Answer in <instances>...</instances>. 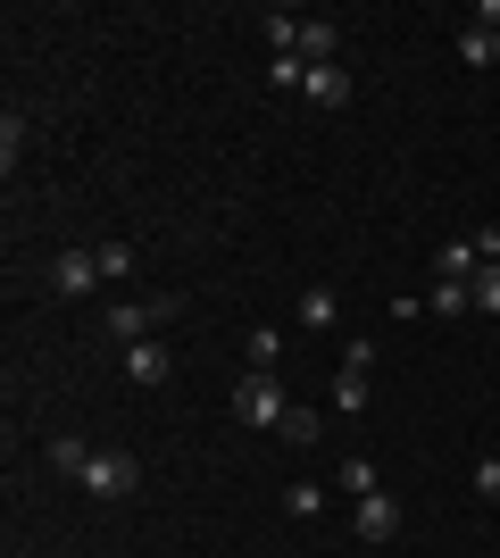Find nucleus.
Here are the masks:
<instances>
[{
  "label": "nucleus",
  "mask_w": 500,
  "mask_h": 558,
  "mask_svg": "<svg viewBox=\"0 0 500 558\" xmlns=\"http://www.w3.org/2000/svg\"><path fill=\"white\" fill-rule=\"evenodd\" d=\"M175 308H184V292H150V301H118L109 317H100V326H109V342L134 350V342H150V333H159Z\"/></svg>",
  "instance_id": "nucleus-1"
},
{
  "label": "nucleus",
  "mask_w": 500,
  "mask_h": 558,
  "mask_svg": "<svg viewBox=\"0 0 500 558\" xmlns=\"http://www.w3.org/2000/svg\"><path fill=\"white\" fill-rule=\"evenodd\" d=\"M75 484L93 492V500H125V492H143V459H134V450H93Z\"/></svg>",
  "instance_id": "nucleus-2"
},
{
  "label": "nucleus",
  "mask_w": 500,
  "mask_h": 558,
  "mask_svg": "<svg viewBox=\"0 0 500 558\" xmlns=\"http://www.w3.org/2000/svg\"><path fill=\"white\" fill-rule=\"evenodd\" d=\"M284 409H292V400H284L276 375H242V384H234V417L242 425H284Z\"/></svg>",
  "instance_id": "nucleus-3"
},
{
  "label": "nucleus",
  "mask_w": 500,
  "mask_h": 558,
  "mask_svg": "<svg viewBox=\"0 0 500 558\" xmlns=\"http://www.w3.org/2000/svg\"><path fill=\"white\" fill-rule=\"evenodd\" d=\"M351 525H358V542H392L401 534V500H392V492H367V500H351Z\"/></svg>",
  "instance_id": "nucleus-4"
},
{
  "label": "nucleus",
  "mask_w": 500,
  "mask_h": 558,
  "mask_svg": "<svg viewBox=\"0 0 500 558\" xmlns=\"http://www.w3.org/2000/svg\"><path fill=\"white\" fill-rule=\"evenodd\" d=\"M50 292H68V301L100 292V258L93 251H59V258H50Z\"/></svg>",
  "instance_id": "nucleus-5"
},
{
  "label": "nucleus",
  "mask_w": 500,
  "mask_h": 558,
  "mask_svg": "<svg viewBox=\"0 0 500 558\" xmlns=\"http://www.w3.org/2000/svg\"><path fill=\"white\" fill-rule=\"evenodd\" d=\"M167 375H175V359H167V350H159V333H150V342H134V350H125V384H143V392H159Z\"/></svg>",
  "instance_id": "nucleus-6"
},
{
  "label": "nucleus",
  "mask_w": 500,
  "mask_h": 558,
  "mask_svg": "<svg viewBox=\"0 0 500 558\" xmlns=\"http://www.w3.org/2000/svg\"><path fill=\"white\" fill-rule=\"evenodd\" d=\"M301 100H309V109H342V100H351V75H342V68H309Z\"/></svg>",
  "instance_id": "nucleus-7"
},
{
  "label": "nucleus",
  "mask_w": 500,
  "mask_h": 558,
  "mask_svg": "<svg viewBox=\"0 0 500 558\" xmlns=\"http://www.w3.org/2000/svg\"><path fill=\"white\" fill-rule=\"evenodd\" d=\"M242 359H251V375H276V359H284V333H276V326H251V333H242Z\"/></svg>",
  "instance_id": "nucleus-8"
},
{
  "label": "nucleus",
  "mask_w": 500,
  "mask_h": 558,
  "mask_svg": "<svg viewBox=\"0 0 500 558\" xmlns=\"http://www.w3.org/2000/svg\"><path fill=\"white\" fill-rule=\"evenodd\" d=\"M426 308H434V317H476V283H442V276H434Z\"/></svg>",
  "instance_id": "nucleus-9"
},
{
  "label": "nucleus",
  "mask_w": 500,
  "mask_h": 558,
  "mask_svg": "<svg viewBox=\"0 0 500 558\" xmlns=\"http://www.w3.org/2000/svg\"><path fill=\"white\" fill-rule=\"evenodd\" d=\"M476 267H484L476 242H442V258H434V276H442V283H476Z\"/></svg>",
  "instance_id": "nucleus-10"
},
{
  "label": "nucleus",
  "mask_w": 500,
  "mask_h": 558,
  "mask_svg": "<svg viewBox=\"0 0 500 558\" xmlns=\"http://www.w3.org/2000/svg\"><path fill=\"white\" fill-rule=\"evenodd\" d=\"M459 59H467V68H492V59H500V34H492V25H467V34H459Z\"/></svg>",
  "instance_id": "nucleus-11"
},
{
  "label": "nucleus",
  "mask_w": 500,
  "mask_h": 558,
  "mask_svg": "<svg viewBox=\"0 0 500 558\" xmlns=\"http://www.w3.org/2000/svg\"><path fill=\"white\" fill-rule=\"evenodd\" d=\"M100 283H125V276H134V242H100Z\"/></svg>",
  "instance_id": "nucleus-12"
},
{
  "label": "nucleus",
  "mask_w": 500,
  "mask_h": 558,
  "mask_svg": "<svg viewBox=\"0 0 500 558\" xmlns=\"http://www.w3.org/2000/svg\"><path fill=\"white\" fill-rule=\"evenodd\" d=\"M333 308H342V301H333L326 283H317V292H301V326H309V333H326V326H333Z\"/></svg>",
  "instance_id": "nucleus-13"
},
{
  "label": "nucleus",
  "mask_w": 500,
  "mask_h": 558,
  "mask_svg": "<svg viewBox=\"0 0 500 558\" xmlns=\"http://www.w3.org/2000/svg\"><path fill=\"white\" fill-rule=\"evenodd\" d=\"M333 409H367V375H351V367H333Z\"/></svg>",
  "instance_id": "nucleus-14"
},
{
  "label": "nucleus",
  "mask_w": 500,
  "mask_h": 558,
  "mask_svg": "<svg viewBox=\"0 0 500 558\" xmlns=\"http://www.w3.org/2000/svg\"><path fill=\"white\" fill-rule=\"evenodd\" d=\"M276 434H284V442H317V434H326V417H317V409H284V425H276Z\"/></svg>",
  "instance_id": "nucleus-15"
},
{
  "label": "nucleus",
  "mask_w": 500,
  "mask_h": 558,
  "mask_svg": "<svg viewBox=\"0 0 500 558\" xmlns=\"http://www.w3.org/2000/svg\"><path fill=\"white\" fill-rule=\"evenodd\" d=\"M267 84H276V93H301V84H309V59H267Z\"/></svg>",
  "instance_id": "nucleus-16"
},
{
  "label": "nucleus",
  "mask_w": 500,
  "mask_h": 558,
  "mask_svg": "<svg viewBox=\"0 0 500 558\" xmlns=\"http://www.w3.org/2000/svg\"><path fill=\"white\" fill-rule=\"evenodd\" d=\"M342 492L367 500V492H376V459H342Z\"/></svg>",
  "instance_id": "nucleus-17"
},
{
  "label": "nucleus",
  "mask_w": 500,
  "mask_h": 558,
  "mask_svg": "<svg viewBox=\"0 0 500 558\" xmlns=\"http://www.w3.org/2000/svg\"><path fill=\"white\" fill-rule=\"evenodd\" d=\"M284 509L292 517H317V509H326V484H284Z\"/></svg>",
  "instance_id": "nucleus-18"
},
{
  "label": "nucleus",
  "mask_w": 500,
  "mask_h": 558,
  "mask_svg": "<svg viewBox=\"0 0 500 558\" xmlns=\"http://www.w3.org/2000/svg\"><path fill=\"white\" fill-rule=\"evenodd\" d=\"M476 308H484V317H500V267H476Z\"/></svg>",
  "instance_id": "nucleus-19"
},
{
  "label": "nucleus",
  "mask_w": 500,
  "mask_h": 558,
  "mask_svg": "<svg viewBox=\"0 0 500 558\" xmlns=\"http://www.w3.org/2000/svg\"><path fill=\"white\" fill-rule=\"evenodd\" d=\"M84 459H93L84 442H50V466H59V475H84Z\"/></svg>",
  "instance_id": "nucleus-20"
},
{
  "label": "nucleus",
  "mask_w": 500,
  "mask_h": 558,
  "mask_svg": "<svg viewBox=\"0 0 500 558\" xmlns=\"http://www.w3.org/2000/svg\"><path fill=\"white\" fill-rule=\"evenodd\" d=\"M0 150H9V167H17V150H25V117H17V109L0 117Z\"/></svg>",
  "instance_id": "nucleus-21"
},
{
  "label": "nucleus",
  "mask_w": 500,
  "mask_h": 558,
  "mask_svg": "<svg viewBox=\"0 0 500 558\" xmlns=\"http://www.w3.org/2000/svg\"><path fill=\"white\" fill-rule=\"evenodd\" d=\"M476 492H484V500H500V450H492V459H476Z\"/></svg>",
  "instance_id": "nucleus-22"
},
{
  "label": "nucleus",
  "mask_w": 500,
  "mask_h": 558,
  "mask_svg": "<svg viewBox=\"0 0 500 558\" xmlns=\"http://www.w3.org/2000/svg\"><path fill=\"white\" fill-rule=\"evenodd\" d=\"M476 258H484V267H500V226H484V233H476Z\"/></svg>",
  "instance_id": "nucleus-23"
}]
</instances>
